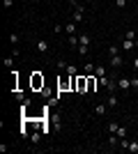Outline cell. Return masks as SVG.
I'll use <instances>...</instances> for the list:
<instances>
[{"mask_svg": "<svg viewBox=\"0 0 138 154\" xmlns=\"http://www.w3.org/2000/svg\"><path fill=\"white\" fill-rule=\"evenodd\" d=\"M118 90H122V92L131 90V78L129 76H120L118 78Z\"/></svg>", "mask_w": 138, "mask_h": 154, "instance_id": "1", "label": "cell"}, {"mask_svg": "<svg viewBox=\"0 0 138 154\" xmlns=\"http://www.w3.org/2000/svg\"><path fill=\"white\" fill-rule=\"evenodd\" d=\"M120 48H122L124 53H131L133 48H136V39H124V37H122V44H120Z\"/></svg>", "mask_w": 138, "mask_h": 154, "instance_id": "2", "label": "cell"}, {"mask_svg": "<svg viewBox=\"0 0 138 154\" xmlns=\"http://www.w3.org/2000/svg\"><path fill=\"white\" fill-rule=\"evenodd\" d=\"M37 51H39L41 55H44V53H48V51H51V44H48L46 39H39V42H37Z\"/></svg>", "mask_w": 138, "mask_h": 154, "instance_id": "3", "label": "cell"}, {"mask_svg": "<svg viewBox=\"0 0 138 154\" xmlns=\"http://www.w3.org/2000/svg\"><path fill=\"white\" fill-rule=\"evenodd\" d=\"M106 103H108V108H115V106H120V99L115 97V92H108V99H106Z\"/></svg>", "mask_w": 138, "mask_h": 154, "instance_id": "4", "label": "cell"}, {"mask_svg": "<svg viewBox=\"0 0 138 154\" xmlns=\"http://www.w3.org/2000/svg\"><path fill=\"white\" fill-rule=\"evenodd\" d=\"M94 113H97V117H104L106 113H108V103H97V106H94Z\"/></svg>", "mask_w": 138, "mask_h": 154, "instance_id": "5", "label": "cell"}, {"mask_svg": "<svg viewBox=\"0 0 138 154\" xmlns=\"http://www.w3.org/2000/svg\"><path fill=\"white\" fill-rule=\"evenodd\" d=\"M76 26H78V23H74V21L69 19V23L65 26V32H67V35H76Z\"/></svg>", "mask_w": 138, "mask_h": 154, "instance_id": "6", "label": "cell"}, {"mask_svg": "<svg viewBox=\"0 0 138 154\" xmlns=\"http://www.w3.org/2000/svg\"><path fill=\"white\" fill-rule=\"evenodd\" d=\"M122 62H124V60H122L120 53H118V55H111V64H113V67H122Z\"/></svg>", "mask_w": 138, "mask_h": 154, "instance_id": "7", "label": "cell"}, {"mask_svg": "<svg viewBox=\"0 0 138 154\" xmlns=\"http://www.w3.org/2000/svg\"><path fill=\"white\" fill-rule=\"evenodd\" d=\"M108 145H111V147H120V138H118V134H111V138H108Z\"/></svg>", "mask_w": 138, "mask_h": 154, "instance_id": "8", "label": "cell"}, {"mask_svg": "<svg viewBox=\"0 0 138 154\" xmlns=\"http://www.w3.org/2000/svg\"><path fill=\"white\" fill-rule=\"evenodd\" d=\"M90 42H92V37H90V35H85V32H83V35H78V44L90 46Z\"/></svg>", "mask_w": 138, "mask_h": 154, "instance_id": "9", "label": "cell"}, {"mask_svg": "<svg viewBox=\"0 0 138 154\" xmlns=\"http://www.w3.org/2000/svg\"><path fill=\"white\" fill-rule=\"evenodd\" d=\"M94 76H99V78L106 76V67L104 64H97V67H94Z\"/></svg>", "mask_w": 138, "mask_h": 154, "instance_id": "10", "label": "cell"}, {"mask_svg": "<svg viewBox=\"0 0 138 154\" xmlns=\"http://www.w3.org/2000/svg\"><path fill=\"white\" fill-rule=\"evenodd\" d=\"M76 51H78V55H87V53H90V46L78 44V46H76Z\"/></svg>", "mask_w": 138, "mask_h": 154, "instance_id": "11", "label": "cell"}, {"mask_svg": "<svg viewBox=\"0 0 138 154\" xmlns=\"http://www.w3.org/2000/svg\"><path fill=\"white\" fill-rule=\"evenodd\" d=\"M67 42H69V46H74V48H76V46H78V35H69V37H67Z\"/></svg>", "mask_w": 138, "mask_h": 154, "instance_id": "12", "label": "cell"}, {"mask_svg": "<svg viewBox=\"0 0 138 154\" xmlns=\"http://www.w3.org/2000/svg\"><path fill=\"white\" fill-rule=\"evenodd\" d=\"M120 51H122V48H120L118 44H111V46H108V55H118Z\"/></svg>", "mask_w": 138, "mask_h": 154, "instance_id": "13", "label": "cell"}, {"mask_svg": "<svg viewBox=\"0 0 138 154\" xmlns=\"http://www.w3.org/2000/svg\"><path fill=\"white\" fill-rule=\"evenodd\" d=\"M94 67H97V64L85 62V64H83V71H85V74H94Z\"/></svg>", "mask_w": 138, "mask_h": 154, "instance_id": "14", "label": "cell"}, {"mask_svg": "<svg viewBox=\"0 0 138 154\" xmlns=\"http://www.w3.org/2000/svg\"><path fill=\"white\" fill-rule=\"evenodd\" d=\"M67 74H69V76H78V74H76V71H78V69H76V64H67Z\"/></svg>", "mask_w": 138, "mask_h": 154, "instance_id": "15", "label": "cell"}, {"mask_svg": "<svg viewBox=\"0 0 138 154\" xmlns=\"http://www.w3.org/2000/svg\"><path fill=\"white\" fill-rule=\"evenodd\" d=\"M127 152H138V140H129V147Z\"/></svg>", "mask_w": 138, "mask_h": 154, "instance_id": "16", "label": "cell"}, {"mask_svg": "<svg viewBox=\"0 0 138 154\" xmlns=\"http://www.w3.org/2000/svg\"><path fill=\"white\" fill-rule=\"evenodd\" d=\"M118 127H120L118 122H111L108 127H106V131H108V134H115V131H118Z\"/></svg>", "mask_w": 138, "mask_h": 154, "instance_id": "17", "label": "cell"}, {"mask_svg": "<svg viewBox=\"0 0 138 154\" xmlns=\"http://www.w3.org/2000/svg\"><path fill=\"white\" fill-rule=\"evenodd\" d=\"M115 134H118V138H127V127H118Z\"/></svg>", "mask_w": 138, "mask_h": 154, "instance_id": "18", "label": "cell"}, {"mask_svg": "<svg viewBox=\"0 0 138 154\" xmlns=\"http://www.w3.org/2000/svg\"><path fill=\"white\" fill-rule=\"evenodd\" d=\"M124 39H138V35H136L133 30H127V32H124Z\"/></svg>", "mask_w": 138, "mask_h": 154, "instance_id": "19", "label": "cell"}, {"mask_svg": "<svg viewBox=\"0 0 138 154\" xmlns=\"http://www.w3.org/2000/svg\"><path fill=\"white\" fill-rule=\"evenodd\" d=\"M19 39H21V37H19V35H16V32H12V35H9V42H12L14 46L19 44Z\"/></svg>", "mask_w": 138, "mask_h": 154, "instance_id": "20", "label": "cell"}, {"mask_svg": "<svg viewBox=\"0 0 138 154\" xmlns=\"http://www.w3.org/2000/svg\"><path fill=\"white\" fill-rule=\"evenodd\" d=\"M115 7H118V9H124V7H127V0H115Z\"/></svg>", "mask_w": 138, "mask_h": 154, "instance_id": "21", "label": "cell"}, {"mask_svg": "<svg viewBox=\"0 0 138 154\" xmlns=\"http://www.w3.org/2000/svg\"><path fill=\"white\" fill-rule=\"evenodd\" d=\"M12 64H14V55H9V58H5V67H7V69H9Z\"/></svg>", "mask_w": 138, "mask_h": 154, "instance_id": "22", "label": "cell"}, {"mask_svg": "<svg viewBox=\"0 0 138 154\" xmlns=\"http://www.w3.org/2000/svg\"><path fill=\"white\" fill-rule=\"evenodd\" d=\"M67 64H69V62H65V60H58V69H67Z\"/></svg>", "mask_w": 138, "mask_h": 154, "instance_id": "23", "label": "cell"}, {"mask_svg": "<svg viewBox=\"0 0 138 154\" xmlns=\"http://www.w3.org/2000/svg\"><path fill=\"white\" fill-rule=\"evenodd\" d=\"M131 88H133V90L138 88V76H131Z\"/></svg>", "mask_w": 138, "mask_h": 154, "instance_id": "24", "label": "cell"}, {"mask_svg": "<svg viewBox=\"0 0 138 154\" xmlns=\"http://www.w3.org/2000/svg\"><path fill=\"white\" fill-rule=\"evenodd\" d=\"M2 5H5V9H9V7L14 5V0H2Z\"/></svg>", "mask_w": 138, "mask_h": 154, "instance_id": "25", "label": "cell"}, {"mask_svg": "<svg viewBox=\"0 0 138 154\" xmlns=\"http://www.w3.org/2000/svg\"><path fill=\"white\" fill-rule=\"evenodd\" d=\"M30 143H39V134H32V136H30Z\"/></svg>", "mask_w": 138, "mask_h": 154, "instance_id": "26", "label": "cell"}, {"mask_svg": "<svg viewBox=\"0 0 138 154\" xmlns=\"http://www.w3.org/2000/svg\"><path fill=\"white\" fill-rule=\"evenodd\" d=\"M133 69L138 71V58H133Z\"/></svg>", "mask_w": 138, "mask_h": 154, "instance_id": "27", "label": "cell"}, {"mask_svg": "<svg viewBox=\"0 0 138 154\" xmlns=\"http://www.w3.org/2000/svg\"><path fill=\"white\" fill-rule=\"evenodd\" d=\"M133 94H136V97H138V88H136V90H133Z\"/></svg>", "mask_w": 138, "mask_h": 154, "instance_id": "28", "label": "cell"}, {"mask_svg": "<svg viewBox=\"0 0 138 154\" xmlns=\"http://www.w3.org/2000/svg\"><path fill=\"white\" fill-rule=\"evenodd\" d=\"M136 51H138V39H136Z\"/></svg>", "mask_w": 138, "mask_h": 154, "instance_id": "29", "label": "cell"}, {"mask_svg": "<svg viewBox=\"0 0 138 154\" xmlns=\"http://www.w3.org/2000/svg\"><path fill=\"white\" fill-rule=\"evenodd\" d=\"M136 2H138V0H136Z\"/></svg>", "mask_w": 138, "mask_h": 154, "instance_id": "30", "label": "cell"}]
</instances>
